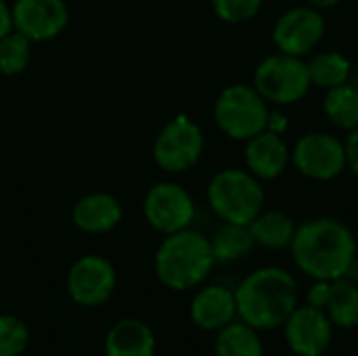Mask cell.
I'll list each match as a JSON object with an SVG mask.
<instances>
[{
  "instance_id": "7a4b0ae2",
  "label": "cell",
  "mask_w": 358,
  "mask_h": 356,
  "mask_svg": "<svg viewBox=\"0 0 358 356\" xmlns=\"http://www.w3.org/2000/svg\"><path fill=\"white\" fill-rule=\"evenodd\" d=\"M237 319L254 329H279L300 304L296 277L283 266H262L252 271L235 287Z\"/></svg>"
},
{
  "instance_id": "d6986e66",
  "label": "cell",
  "mask_w": 358,
  "mask_h": 356,
  "mask_svg": "<svg viewBox=\"0 0 358 356\" xmlns=\"http://www.w3.org/2000/svg\"><path fill=\"white\" fill-rule=\"evenodd\" d=\"M216 356H264V342L260 332L252 325L235 319L220 332H216L214 342Z\"/></svg>"
},
{
  "instance_id": "1f68e13d",
  "label": "cell",
  "mask_w": 358,
  "mask_h": 356,
  "mask_svg": "<svg viewBox=\"0 0 358 356\" xmlns=\"http://www.w3.org/2000/svg\"><path fill=\"white\" fill-rule=\"evenodd\" d=\"M357 210H358V199H357Z\"/></svg>"
},
{
  "instance_id": "7402d4cb",
  "label": "cell",
  "mask_w": 358,
  "mask_h": 356,
  "mask_svg": "<svg viewBox=\"0 0 358 356\" xmlns=\"http://www.w3.org/2000/svg\"><path fill=\"white\" fill-rule=\"evenodd\" d=\"M325 313L336 329H357L358 327V283L342 277L331 281V296Z\"/></svg>"
},
{
  "instance_id": "ac0fdd59",
  "label": "cell",
  "mask_w": 358,
  "mask_h": 356,
  "mask_svg": "<svg viewBox=\"0 0 358 356\" xmlns=\"http://www.w3.org/2000/svg\"><path fill=\"white\" fill-rule=\"evenodd\" d=\"M256 245L264 250H287L296 235V220L283 210H262L250 225Z\"/></svg>"
},
{
  "instance_id": "52a82bcc",
  "label": "cell",
  "mask_w": 358,
  "mask_h": 356,
  "mask_svg": "<svg viewBox=\"0 0 358 356\" xmlns=\"http://www.w3.org/2000/svg\"><path fill=\"white\" fill-rule=\"evenodd\" d=\"M206 138L201 126L189 115H176L153 141V162L168 174H182L197 166L203 155Z\"/></svg>"
},
{
  "instance_id": "4fadbf2b",
  "label": "cell",
  "mask_w": 358,
  "mask_h": 356,
  "mask_svg": "<svg viewBox=\"0 0 358 356\" xmlns=\"http://www.w3.org/2000/svg\"><path fill=\"white\" fill-rule=\"evenodd\" d=\"M13 29L31 42H48L57 38L69 23L65 0H15Z\"/></svg>"
},
{
  "instance_id": "e0dca14e",
  "label": "cell",
  "mask_w": 358,
  "mask_h": 356,
  "mask_svg": "<svg viewBox=\"0 0 358 356\" xmlns=\"http://www.w3.org/2000/svg\"><path fill=\"white\" fill-rule=\"evenodd\" d=\"M155 334L141 319L117 321L105 338V356H155Z\"/></svg>"
},
{
  "instance_id": "cb8c5ba5",
  "label": "cell",
  "mask_w": 358,
  "mask_h": 356,
  "mask_svg": "<svg viewBox=\"0 0 358 356\" xmlns=\"http://www.w3.org/2000/svg\"><path fill=\"white\" fill-rule=\"evenodd\" d=\"M31 40L19 31H10L0 38V73L17 76L23 73L31 61Z\"/></svg>"
},
{
  "instance_id": "5bb4252c",
  "label": "cell",
  "mask_w": 358,
  "mask_h": 356,
  "mask_svg": "<svg viewBox=\"0 0 358 356\" xmlns=\"http://www.w3.org/2000/svg\"><path fill=\"white\" fill-rule=\"evenodd\" d=\"M243 164L245 170L252 172L258 180H275L283 176V172L289 168L292 149L283 134H277L266 128L245 141Z\"/></svg>"
},
{
  "instance_id": "f1b7e54d",
  "label": "cell",
  "mask_w": 358,
  "mask_h": 356,
  "mask_svg": "<svg viewBox=\"0 0 358 356\" xmlns=\"http://www.w3.org/2000/svg\"><path fill=\"white\" fill-rule=\"evenodd\" d=\"M10 31H13V8L4 0H0V38H4Z\"/></svg>"
},
{
  "instance_id": "7c38bea8",
  "label": "cell",
  "mask_w": 358,
  "mask_h": 356,
  "mask_svg": "<svg viewBox=\"0 0 358 356\" xmlns=\"http://www.w3.org/2000/svg\"><path fill=\"white\" fill-rule=\"evenodd\" d=\"M117 285V275L113 264L96 254L78 258L67 273V294L69 298L86 308L105 304Z\"/></svg>"
},
{
  "instance_id": "6da1fadb",
  "label": "cell",
  "mask_w": 358,
  "mask_h": 356,
  "mask_svg": "<svg viewBox=\"0 0 358 356\" xmlns=\"http://www.w3.org/2000/svg\"><path fill=\"white\" fill-rule=\"evenodd\" d=\"M289 254L296 269L321 281L346 277L358 256V241L348 225L331 216L310 218L298 225L289 243Z\"/></svg>"
},
{
  "instance_id": "4316f807",
  "label": "cell",
  "mask_w": 358,
  "mask_h": 356,
  "mask_svg": "<svg viewBox=\"0 0 358 356\" xmlns=\"http://www.w3.org/2000/svg\"><path fill=\"white\" fill-rule=\"evenodd\" d=\"M329 296H331V281L313 279V285H310L308 292H306L304 304L325 311V306H327V302H329Z\"/></svg>"
},
{
  "instance_id": "3957f363",
  "label": "cell",
  "mask_w": 358,
  "mask_h": 356,
  "mask_svg": "<svg viewBox=\"0 0 358 356\" xmlns=\"http://www.w3.org/2000/svg\"><path fill=\"white\" fill-rule=\"evenodd\" d=\"M214 266L210 237L191 227L166 235L155 252V275L172 292H189L203 285Z\"/></svg>"
},
{
  "instance_id": "4dcf8cb0",
  "label": "cell",
  "mask_w": 358,
  "mask_h": 356,
  "mask_svg": "<svg viewBox=\"0 0 358 356\" xmlns=\"http://www.w3.org/2000/svg\"><path fill=\"white\" fill-rule=\"evenodd\" d=\"M342 0H304V4L313 6V8H319V10H327V8H334L338 6Z\"/></svg>"
},
{
  "instance_id": "d4e9b609",
  "label": "cell",
  "mask_w": 358,
  "mask_h": 356,
  "mask_svg": "<svg viewBox=\"0 0 358 356\" xmlns=\"http://www.w3.org/2000/svg\"><path fill=\"white\" fill-rule=\"evenodd\" d=\"M29 344L27 325L13 317L0 315V356H21Z\"/></svg>"
},
{
  "instance_id": "277c9868",
  "label": "cell",
  "mask_w": 358,
  "mask_h": 356,
  "mask_svg": "<svg viewBox=\"0 0 358 356\" xmlns=\"http://www.w3.org/2000/svg\"><path fill=\"white\" fill-rule=\"evenodd\" d=\"M212 212L231 225H250L266 204L262 180L243 168H224L216 172L206 191Z\"/></svg>"
},
{
  "instance_id": "8992f818",
  "label": "cell",
  "mask_w": 358,
  "mask_h": 356,
  "mask_svg": "<svg viewBox=\"0 0 358 356\" xmlns=\"http://www.w3.org/2000/svg\"><path fill=\"white\" fill-rule=\"evenodd\" d=\"M252 86L262 94L268 105L275 107H289L306 99L310 92V76L306 59L292 57L285 52H275L264 57L252 78Z\"/></svg>"
},
{
  "instance_id": "ffe728a7",
  "label": "cell",
  "mask_w": 358,
  "mask_h": 356,
  "mask_svg": "<svg viewBox=\"0 0 358 356\" xmlns=\"http://www.w3.org/2000/svg\"><path fill=\"white\" fill-rule=\"evenodd\" d=\"M212 254L216 264H231L252 254L256 241L248 225H231L222 222V227L210 237Z\"/></svg>"
},
{
  "instance_id": "f546056e",
  "label": "cell",
  "mask_w": 358,
  "mask_h": 356,
  "mask_svg": "<svg viewBox=\"0 0 358 356\" xmlns=\"http://www.w3.org/2000/svg\"><path fill=\"white\" fill-rule=\"evenodd\" d=\"M287 118L277 109V111H271V115H268V130H273V132H277V134H283L285 130H287Z\"/></svg>"
},
{
  "instance_id": "9c48e42d",
  "label": "cell",
  "mask_w": 358,
  "mask_h": 356,
  "mask_svg": "<svg viewBox=\"0 0 358 356\" xmlns=\"http://www.w3.org/2000/svg\"><path fill=\"white\" fill-rule=\"evenodd\" d=\"M325 31L327 21L323 17V10L308 4H298L277 17L271 40L279 52L304 59L321 44Z\"/></svg>"
},
{
  "instance_id": "30bf717a",
  "label": "cell",
  "mask_w": 358,
  "mask_h": 356,
  "mask_svg": "<svg viewBox=\"0 0 358 356\" xmlns=\"http://www.w3.org/2000/svg\"><path fill=\"white\" fill-rule=\"evenodd\" d=\"M143 214L151 229L162 235H172L193 225L195 201L182 185L162 180L145 193Z\"/></svg>"
},
{
  "instance_id": "5b68a950",
  "label": "cell",
  "mask_w": 358,
  "mask_h": 356,
  "mask_svg": "<svg viewBox=\"0 0 358 356\" xmlns=\"http://www.w3.org/2000/svg\"><path fill=\"white\" fill-rule=\"evenodd\" d=\"M268 115V103L252 84H229L214 101V122L220 132L233 141L245 143L248 138L266 130Z\"/></svg>"
},
{
  "instance_id": "9a60e30c",
  "label": "cell",
  "mask_w": 358,
  "mask_h": 356,
  "mask_svg": "<svg viewBox=\"0 0 358 356\" xmlns=\"http://www.w3.org/2000/svg\"><path fill=\"white\" fill-rule=\"evenodd\" d=\"M189 317L193 325L201 332H220L237 319L235 290L212 283L195 292L189 304Z\"/></svg>"
},
{
  "instance_id": "44dd1931",
  "label": "cell",
  "mask_w": 358,
  "mask_h": 356,
  "mask_svg": "<svg viewBox=\"0 0 358 356\" xmlns=\"http://www.w3.org/2000/svg\"><path fill=\"white\" fill-rule=\"evenodd\" d=\"M306 65H308L310 84L321 90H329V88L346 84L350 80V71H352L348 57H344V52H340V50L315 52L306 61Z\"/></svg>"
},
{
  "instance_id": "2e32d148",
  "label": "cell",
  "mask_w": 358,
  "mask_h": 356,
  "mask_svg": "<svg viewBox=\"0 0 358 356\" xmlns=\"http://www.w3.org/2000/svg\"><path fill=\"white\" fill-rule=\"evenodd\" d=\"M122 204L105 191H94L80 197L71 210L76 229L88 235H105L122 222Z\"/></svg>"
},
{
  "instance_id": "83f0119b",
  "label": "cell",
  "mask_w": 358,
  "mask_h": 356,
  "mask_svg": "<svg viewBox=\"0 0 358 356\" xmlns=\"http://www.w3.org/2000/svg\"><path fill=\"white\" fill-rule=\"evenodd\" d=\"M344 149H346V170H350L358 178V128L346 132Z\"/></svg>"
},
{
  "instance_id": "ba28073f",
  "label": "cell",
  "mask_w": 358,
  "mask_h": 356,
  "mask_svg": "<svg viewBox=\"0 0 358 356\" xmlns=\"http://www.w3.org/2000/svg\"><path fill=\"white\" fill-rule=\"evenodd\" d=\"M292 166L308 180L329 183L346 170L344 141L323 130L306 132L292 149Z\"/></svg>"
},
{
  "instance_id": "484cf974",
  "label": "cell",
  "mask_w": 358,
  "mask_h": 356,
  "mask_svg": "<svg viewBox=\"0 0 358 356\" xmlns=\"http://www.w3.org/2000/svg\"><path fill=\"white\" fill-rule=\"evenodd\" d=\"M264 0H212L214 15L231 25L248 23L262 10Z\"/></svg>"
},
{
  "instance_id": "8fae6325",
  "label": "cell",
  "mask_w": 358,
  "mask_h": 356,
  "mask_svg": "<svg viewBox=\"0 0 358 356\" xmlns=\"http://www.w3.org/2000/svg\"><path fill=\"white\" fill-rule=\"evenodd\" d=\"M281 329L292 356H323L336 334L327 313L308 304H298Z\"/></svg>"
},
{
  "instance_id": "603a6c76",
  "label": "cell",
  "mask_w": 358,
  "mask_h": 356,
  "mask_svg": "<svg viewBox=\"0 0 358 356\" xmlns=\"http://www.w3.org/2000/svg\"><path fill=\"white\" fill-rule=\"evenodd\" d=\"M323 113L336 128L344 132L358 128V86L346 82L325 90Z\"/></svg>"
}]
</instances>
